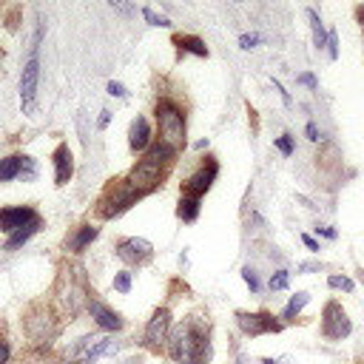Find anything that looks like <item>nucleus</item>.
Here are the masks:
<instances>
[{"mask_svg": "<svg viewBox=\"0 0 364 364\" xmlns=\"http://www.w3.org/2000/svg\"><path fill=\"white\" fill-rule=\"evenodd\" d=\"M40 34L43 28H37V37H34V46H31V57L23 68V77H20V102L26 111L34 108V97H37V82H40V57H37V46H40Z\"/></svg>", "mask_w": 364, "mask_h": 364, "instance_id": "4", "label": "nucleus"}, {"mask_svg": "<svg viewBox=\"0 0 364 364\" xmlns=\"http://www.w3.org/2000/svg\"><path fill=\"white\" fill-rule=\"evenodd\" d=\"M173 43L179 46V51H191V54H196V57H208L205 43H202L199 37H193V34H176Z\"/></svg>", "mask_w": 364, "mask_h": 364, "instance_id": "16", "label": "nucleus"}, {"mask_svg": "<svg viewBox=\"0 0 364 364\" xmlns=\"http://www.w3.org/2000/svg\"><path fill=\"white\" fill-rule=\"evenodd\" d=\"M242 279L247 282V287H250L253 293L259 290V279H256V270H253V267H245V270H242Z\"/></svg>", "mask_w": 364, "mask_h": 364, "instance_id": "27", "label": "nucleus"}, {"mask_svg": "<svg viewBox=\"0 0 364 364\" xmlns=\"http://www.w3.org/2000/svg\"><path fill=\"white\" fill-rule=\"evenodd\" d=\"M196 213H199V199L182 196V202H179V216H182L185 222H193V219H196Z\"/></svg>", "mask_w": 364, "mask_h": 364, "instance_id": "21", "label": "nucleus"}, {"mask_svg": "<svg viewBox=\"0 0 364 364\" xmlns=\"http://www.w3.org/2000/svg\"><path fill=\"white\" fill-rule=\"evenodd\" d=\"M9 361V344L0 338V364H6Z\"/></svg>", "mask_w": 364, "mask_h": 364, "instance_id": "33", "label": "nucleus"}, {"mask_svg": "<svg viewBox=\"0 0 364 364\" xmlns=\"http://www.w3.org/2000/svg\"><path fill=\"white\" fill-rule=\"evenodd\" d=\"M216 171H219V165L213 162V159H208L193 176H188V182L182 185V191H185V196H191V199H199L208 188H210V182L216 179Z\"/></svg>", "mask_w": 364, "mask_h": 364, "instance_id": "9", "label": "nucleus"}, {"mask_svg": "<svg viewBox=\"0 0 364 364\" xmlns=\"http://www.w3.org/2000/svg\"><path fill=\"white\" fill-rule=\"evenodd\" d=\"M236 324L247 336H262V333H279L282 321H276L270 313H236Z\"/></svg>", "mask_w": 364, "mask_h": 364, "instance_id": "8", "label": "nucleus"}, {"mask_svg": "<svg viewBox=\"0 0 364 364\" xmlns=\"http://www.w3.org/2000/svg\"><path fill=\"white\" fill-rule=\"evenodd\" d=\"M307 139H313V142L318 139V128H316L313 122H307Z\"/></svg>", "mask_w": 364, "mask_h": 364, "instance_id": "34", "label": "nucleus"}, {"mask_svg": "<svg viewBox=\"0 0 364 364\" xmlns=\"http://www.w3.org/2000/svg\"><path fill=\"white\" fill-rule=\"evenodd\" d=\"M37 230H40V219H37V222H31V225H26V228H20V230H14V233L9 236V242H6V247H9V250H11V247H20V245H23V242H28Z\"/></svg>", "mask_w": 364, "mask_h": 364, "instance_id": "18", "label": "nucleus"}, {"mask_svg": "<svg viewBox=\"0 0 364 364\" xmlns=\"http://www.w3.org/2000/svg\"><path fill=\"white\" fill-rule=\"evenodd\" d=\"M287 282H290V273H287V270H276V273L270 276V290H284Z\"/></svg>", "mask_w": 364, "mask_h": 364, "instance_id": "23", "label": "nucleus"}, {"mask_svg": "<svg viewBox=\"0 0 364 364\" xmlns=\"http://www.w3.org/2000/svg\"><path fill=\"white\" fill-rule=\"evenodd\" d=\"M318 233L327 236V239H336V230H333V228H318Z\"/></svg>", "mask_w": 364, "mask_h": 364, "instance_id": "36", "label": "nucleus"}, {"mask_svg": "<svg viewBox=\"0 0 364 364\" xmlns=\"http://www.w3.org/2000/svg\"><path fill=\"white\" fill-rule=\"evenodd\" d=\"M114 287H117L119 293H128V290H131V273H125V270L117 273V276H114Z\"/></svg>", "mask_w": 364, "mask_h": 364, "instance_id": "25", "label": "nucleus"}, {"mask_svg": "<svg viewBox=\"0 0 364 364\" xmlns=\"http://www.w3.org/2000/svg\"><path fill=\"white\" fill-rule=\"evenodd\" d=\"M142 17H145L151 26H171V20H168L165 14H156V11H151V9H142Z\"/></svg>", "mask_w": 364, "mask_h": 364, "instance_id": "24", "label": "nucleus"}, {"mask_svg": "<svg viewBox=\"0 0 364 364\" xmlns=\"http://www.w3.org/2000/svg\"><path fill=\"white\" fill-rule=\"evenodd\" d=\"M128 136H131L128 142H131L134 151H145V148L151 145V125H148V119H145V117H136V119L131 122Z\"/></svg>", "mask_w": 364, "mask_h": 364, "instance_id": "15", "label": "nucleus"}, {"mask_svg": "<svg viewBox=\"0 0 364 364\" xmlns=\"http://www.w3.org/2000/svg\"><path fill=\"white\" fill-rule=\"evenodd\" d=\"M71 173H74V156H71V148L63 142L54 151V179H57V185H65L71 179Z\"/></svg>", "mask_w": 364, "mask_h": 364, "instance_id": "13", "label": "nucleus"}, {"mask_svg": "<svg viewBox=\"0 0 364 364\" xmlns=\"http://www.w3.org/2000/svg\"><path fill=\"white\" fill-rule=\"evenodd\" d=\"M321 333H324L327 338H344V336H350V318H347V313L341 310L338 301H330V304L324 307Z\"/></svg>", "mask_w": 364, "mask_h": 364, "instance_id": "7", "label": "nucleus"}, {"mask_svg": "<svg viewBox=\"0 0 364 364\" xmlns=\"http://www.w3.org/2000/svg\"><path fill=\"white\" fill-rule=\"evenodd\" d=\"M168 353L179 364H208L210 358V341H208V327L199 321H182L171 336H168Z\"/></svg>", "mask_w": 364, "mask_h": 364, "instance_id": "1", "label": "nucleus"}, {"mask_svg": "<svg viewBox=\"0 0 364 364\" xmlns=\"http://www.w3.org/2000/svg\"><path fill=\"white\" fill-rule=\"evenodd\" d=\"M262 364H279V361H273V358H264V361H262Z\"/></svg>", "mask_w": 364, "mask_h": 364, "instance_id": "39", "label": "nucleus"}, {"mask_svg": "<svg viewBox=\"0 0 364 364\" xmlns=\"http://www.w3.org/2000/svg\"><path fill=\"white\" fill-rule=\"evenodd\" d=\"M168 330H171V313L162 307V310H156L154 318L148 321V327H145V341H148L151 347H162V344L168 341Z\"/></svg>", "mask_w": 364, "mask_h": 364, "instance_id": "11", "label": "nucleus"}, {"mask_svg": "<svg viewBox=\"0 0 364 364\" xmlns=\"http://www.w3.org/2000/svg\"><path fill=\"white\" fill-rule=\"evenodd\" d=\"M97 239V228H91V225H85V228H80L71 239H68V250H74V253H80L88 242H94Z\"/></svg>", "mask_w": 364, "mask_h": 364, "instance_id": "17", "label": "nucleus"}, {"mask_svg": "<svg viewBox=\"0 0 364 364\" xmlns=\"http://www.w3.org/2000/svg\"><path fill=\"white\" fill-rule=\"evenodd\" d=\"M151 253H154V247H151L148 239L131 236V239H122V242L117 245V256H119L122 262H128V264H142V262L151 259Z\"/></svg>", "mask_w": 364, "mask_h": 364, "instance_id": "10", "label": "nucleus"}, {"mask_svg": "<svg viewBox=\"0 0 364 364\" xmlns=\"http://www.w3.org/2000/svg\"><path fill=\"white\" fill-rule=\"evenodd\" d=\"M301 242H304L310 250H318V245H316V239H313V236H307V233H304V236H301Z\"/></svg>", "mask_w": 364, "mask_h": 364, "instance_id": "35", "label": "nucleus"}, {"mask_svg": "<svg viewBox=\"0 0 364 364\" xmlns=\"http://www.w3.org/2000/svg\"><path fill=\"white\" fill-rule=\"evenodd\" d=\"M105 125H108V111L100 114V128H105Z\"/></svg>", "mask_w": 364, "mask_h": 364, "instance_id": "37", "label": "nucleus"}, {"mask_svg": "<svg viewBox=\"0 0 364 364\" xmlns=\"http://www.w3.org/2000/svg\"><path fill=\"white\" fill-rule=\"evenodd\" d=\"M327 284H330V287H341V290H347V293L353 290V282H350L347 276H330Z\"/></svg>", "mask_w": 364, "mask_h": 364, "instance_id": "26", "label": "nucleus"}, {"mask_svg": "<svg viewBox=\"0 0 364 364\" xmlns=\"http://www.w3.org/2000/svg\"><path fill=\"white\" fill-rule=\"evenodd\" d=\"M40 216L31 208H6V210H0V230L14 233V230H20V228H26V225H31Z\"/></svg>", "mask_w": 364, "mask_h": 364, "instance_id": "12", "label": "nucleus"}, {"mask_svg": "<svg viewBox=\"0 0 364 364\" xmlns=\"http://www.w3.org/2000/svg\"><path fill=\"white\" fill-rule=\"evenodd\" d=\"M108 94H111V97H125V85L111 80V82H108Z\"/></svg>", "mask_w": 364, "mask_h": 364, "instance_id": "31", "label": "nucleus"}, {"mask_svg": "<svg viewBox=\"0 0 364 364\" xmlns=\"http://www.w3.org/2000/svg\"><path fill=\"white\" fill-rule=\"evenodd\" d=\"M276 148H279L282 154H293V142H290V136H287V134L279 136V139H276Z\"/></svg>", "mask_w": 364, "mask_h": 364, "instance_id": "28", "label": "nucleus"}, {"mask_svg": "<svg viewBox=\"0 0 364 364\" xmlns=\"http://www.w3.org/2000/svg\"><path fill=\"white\" fill-rule=\"evenodd\" d=\"M239 43H242V48H256L259 34H242V37H239Z\"/></svg>", "mask_w": 364, "mask_h": 364, "instance_id": "29", "label": "nucleus"}, {"mask_svg": "<svg viewBox=\"0 0 364 364\" xmlns=\"http://www.w3.org/2000/svg\"><path fill=\"white\" fill-rule=\"evenodd\" d=\"M20 171H23V156H6V159H0V182L14 179Z\"/></svg>", "mask_w": 364, "mask_h": 364, "instance_id": "19", "label": "nucleus"}, {"mask_svg": "<svg viewBox=\"0 0 364 364\" xmlns=\"http://www.w3.org/2000/svg\"><path fill=\"white\" fill-rule=\"evenodd\" d=\"M88 310H91V318H94L102 330H119V327H122L119 313H114V310L105 307L102 301H88Z\"/></svg>", "mask_w": 364, "mask_h": 364, "instance_id": "14", "label": "nucleus"}, {"mask_svg": "<svg viewBox=\"0 0 364 364\" xmlns=\"http://www.w3.org/2000/svg\"><path fill=\"white\" fill-rule=\"evenodd\" d=\"M361 282H364V273H361Z\"/></svg>", "mask_w": 364, "mask_h": 364, "instance_id": "40", "label": "nucleus"}, {"mask_svg": "<svg viewBox=\"0 0 364 364\" xmlns=\"http://www.w3.org/2000/svg\"><path fill=\"white\" fill-rule=\"evenodd\" d=\"M117 344L108 338V336H82L71 350H68V358L71 361H80V364H91L94 358L100 355H108L114 353Z\"/></svg>", "mask_w": 364, "mask_h": 364, "instance_id": "5", "label": "nucleus"}, {"mask_svg": "<svg viewBox=\"0 0 364 364\" xmlns=\"http://www.w3.org/2000/svg\"><path fill=\"white\" fill-rule=\"evenodd\" d=\"M327 46H330V57L336 60V57H338V37H336V31L327 34Z\"/></svg>", "mask_w": 364, "mask_h": 364, "instance_id": "30", "label": "nucleus"}, {"mask_svg": "<svg viewBox=\"0 0 364 364\" xmlns=\"http://www.w3.org/2000/svg\"><path fill=\"white\" fill-rule=\"evenodd\" d=\"M358 20H361V28H364V6L358 9Z\"/></svg>", "mask_w": 364, "mask_h": 364, "instance_id": "38", "label": "nucleus"}, {"mask_svg": "<svg viewBox=\"0 0 364 364\" xmlns=\"http://www.w3.org/2000/svg\"><path fill=\"white\" fill-rule=\"evenodd\" d=\"M173 159V148L156 142L148 148V154L134 165L131 176H128V185L136 191V193H148L151 188L159 185V176H162V165H168Z\"/></svg>", "mask_w": 364, "mask_h": 364, "instance_id": "2", "label": "nucleus"}, {"mask_svg": "<svg viewBox=\"0 0 364 364\" xmlns=\"http://www.w3.org/2000/svg\"><path fill=\"white\" fill-rule=\"evenodd\" d=\"M296 80H299V82H301V85H307V88H316V85H318V82H316V77H313V74H299V77H296Z\"/></svg>", "mask_w": 364, "mask_h": 364, "instance_id": "32", "label": "nucleus"}, {"mask_svg": "<svg viewBox=\"0 0 364 364\" xmlns=\"http://www.w3.org/2000/svg\"><path fill=\"white\" fill-rule=\"evenodd\" d=\"M307 301H310V293H304V290H301V293H296V296L287 301V307H284V318H293V316H296Z\"/></svg>", "mask_w": 364, "mask_h": 364, "instance_id": "22", "label": "nucleus"}, {"mask_svg": "<svg viewBox=\"0 0 364 364\" xmlns=\"http://www.w3.org/2000/svg\"><path fill=\"white\" fill-rule=\"evenodd\" d=\"M139 196H142V193H136V191L128 185V179H125V182H119V185H114V188L108 191V196L102 199L100 213H102V216H117V213H122L125 208H131Z\"/></svg>", "mask_w": 364, "mask_h": 364, "instance_id": "6", "label": "nucleus"}, {"mask_svg": "<svg viewBox=\"0 0 364 364\" xmlns=\"http://www.w3.org/2000/svg\"><path fill=\"white\" fill-rule=\"evenodd\" d=\"M307 17H310V23H313V40H316V48L327 46V34H324V26H321L318 14H316L313 9H307Z\"/></svg>", "mask_w": 364, "mask_h": 364, "instance_id": "20", "label": "nucleus"}, {"mask_svg": "<svg viewBox=\"0 0 364 364\" xmlns=\"http://www.w3.org/2000/svg\"><path fill=\"white\" fill-rule=\"evenodd\" d=\"M156 122H159V142L176 151L185 142V119H182V111L171 100H162L156 105Z\"/></svg>", "mask_w": 364, "mask_h": 364, "instance_id": "3", "label": "nucleus"}]
</instances>
